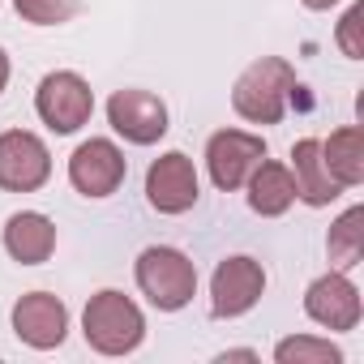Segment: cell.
<instances>
[{
    "label": "cell",
    "mask_w": 364,
    "mask_h": 364,
    "mask_svg": "<svg viewBox=\"0 0 364 364\" xmlns=\"http://www.w3.org/2000/svg\"><path fill=\"white\" fill-rule=\"evenodd\" d=\"M146 202L159 210V215H185L198 206V171H193V159L189 154H163L150 163L146 171Z\"/></svg>",
    "instance_id": "cell-6"
},
{
    "label": "cell",
    "mask_w": 364,
    "mask_h": 364,
    "mask_svg": "<svg viewBox=\"0 0 364 364\" xmlns=\"http://www.w3.org/2000/svg\"><path fill=\"white\" fill-rule=\"evenodd\" d=\"M291 90H296V69L279 56H262L257 65H249L240 73V82L232 90V107L253 124H279Z\"/></svg>",
    "instance_id": "cell-1"
},
{
    "label": "cell",
    "mask_w": 364,
    "mask_h": 364,
    "mask_svg": "<svg viewBox=\"0 0 364 364\" xmlns=\"http://www.w3.org/2000/svg\"><path fill=\"white\" fill-rule=\"evenodd\" d=\"M266 291V274H262V262L253 257H228L219 262L215 279H210V313L215 317H240L249 313Z\"/></svg>",
    "instance_id": "cell-9"
},
{
    "label": "cell",
    "mask_w": 364,
    "mask_h": 364,
    "mask_svg": "<svg viewBox=\"0 0 364 364\" xmlns=\"http://www.w3.org/2000/svg\"><path fill=\"white\" fill-rule=\"evenodd\" d=\"M291 163H296V198L300 202H309V206H330L338 193H343V185L326 171V163H321V141L317 137H304V141H296L291 146Z\"/></svg>",
    "instance_id": "cell-13"
},
{
    "label": "cell",
    "mask_w": 364,
    "mask_h": 364,
    "mask_svg": "<svg viewBox=\"0 0 364 364\" xmlns=\"http://www.w3.org/2000/svg\"><path fill=\"white\" fill-rule=\"evenodd\" d=\"M274 360L279 364H338L343 351L321 343V338H283L274 347Z\"/></svg>",
    "instance_id": "cell-18"
},
{
    "label": "cell",
    "mask_w": 364,
    "mask_h": 364,
    "mask_svg": "<svg viewBox=\"0 0 364 364\" xmlns=\"http://www.w3.org/2000/svg\"><path fill=\"white\" fill-rule=\"evenodd\" d=\"M14 330L22 343L48 351V347H60L65 343V330H69V313L56 296L48 291H31L14 304Z\"/></svg>",
    "instance_id": "cell-11"
},
{
    "label": "cell",
    "mask_w": 364,
    "mask_h": 364,
    "mask_svg": "<svg viewBox=\"0 0 364 364\" xmlns=\"http://www.w3.org/2000/svg\"><path fill=\"white\" fill-rule=\"evenodd\" d=\"M82 334L95 351L124 355L141 343L146 321H141V309L124 291H99V296H90V304L82 313Z\"/></svg>",
    "instance_id": "cell-2"
},
{
    "label": "cell",
    "mask_w": 364,
    "mask_h": 364,
    "mask_svg": "<svg viewBox=\"0 0 364 364\" xmlns=\"http://www.w3.org/2000/svg\"><path fill=\"white\" fill-rule=\"evenodd\" d=\"M35 107H39V116H43L48 129H56V133H77V129L90 120V112H95V95H90V86H86L77 73H48V77L39 82Z\"/></svg>",
    "instance_id": "cell-5"
},
{
    "label": "cell",
    "mask_w": 364,
    "mask_h": 364,
    "mask_svg": "<svg viewBox=\"0 0 364 364\" xmlns=\"http://www.w3.org/2000/svg\"><path fill=\"white\" fill-rule=\"evenodd\" d=\"M137 287L150 296L154 309L176 313V309H185V304L193 300V291H198V270H193V262L180 253V249L154 245V249H146V253L137 257Z\"/></svg>",
    "instance_id": "cell-3"
},
{
    "label": "cell",
    "mask_w": 364,
    "mask_h": 364,
    "mask_svg": "<svg viewBox=\"0 0 364 364\" xmlns=\"http://www.w3.org/2000/svg\"><path fill=\"white\" fill-rule=\"evenodd\" d=\"M321 163H326V171L338 180L343 189L360 185L364 180V133L355 124L330 133V141H321Z\"/></svg>",
    "instance_id": "cell-16"
},
{
    "label": "cell",
    "mask_w": 364,
    "mask_h": 364,
    "mask_svg": "<svg viewBox=\"0 0 364 364\" xmlns=\"http://www.w3.org/2000/svg\"><path fill=\"white\" fill-rule=\"evenodd\" d=\"M245 185H249V206H253L257 215H266V219L283 215V210L296 202V176H291L283 163L262 159L257 171L245 180Z\"/></svg>",
    "instance_id": "cell-15"
},
{
    "label": "cell",
    "mask_w": 364,
    "mask_h": 364,
    "mask_svg": "<svg viewBox=\"0 0 364 364\" xmlns=\"http://www.w3.org/2000/svg\"><path fill=\"white\" fill-rule=\"evenodd\" d=\"M14 5H18V14H22L26 22H35V26H60V22H69V18H77L82 0H14Z\"/></svg>",
    "instance_id": "cell-19"
},
{
    "label": "cell",
    "mask_w": 364,
    "mask_h": 364,
    "mask_svg": "<svg viewBox=\"0 0 364 364\" xmlns=\"http://www.w3.org/2000/svg\"><path fill=\"white\" fill-rule=\"evenodd\" d=\"M52 176V154L35 133L9 129L0 133V189L9 193H35Z\"/></svg>",
    "instance_id": "cell-4"
},
{
    "label": "cell",
    "mask_w": 364,
    "mask_h": 364,
    "mask_svg": "<svg viewBox=\"0 0 364 364\" xmlns=\"http://www.w3.org/2000/svg\"><path fill=\"white\" fill-rule=\"evenodd\" d=\"M5 249H9V257L22 262V266H39V262H48L52 249H56V228H52V219L39 215V210H22V215H14V219L5 223Z\"/></svg>",
    "instance_id": "cell-14"
},
{
    "label": "cell",
    "mask_w": 364,
    "mask_h": 364,
    "mask_svg": "<svg viewBox=\"0 0 364 364\" xmlns=\"http://www.w3.org/2000/svg\"><path fill=\"white\" fill-rule=\"evenodd\" d=\"M304 313L326 326V330H355L360 321V291L351 287L347 274H321L309 296H304Z\"/></svg>",
    "instance_id": "cell-12"
},
{
    "label": "cell",
    "mask_w": 364,
    "mask_h": 364,
    "mask_svg": "<svg viewBox=\"0 0 364 364\" xmlns=\"http://www.w3.org/2000/svg\"><path fill=\"white\" fill-rule=\"evenodd\" d=\"M355 26H360V9H351V14L343 18V26H338V43H343V52H347V56H360V43H355Z\"/></svg>",
    "instance_id": "cell-20"
},
{
    "label": "cell",
    "mask_w": 364,
    "mask_h": 364,
    "mask_svg": "<svg viewBox=\"0 0 364 364\" xmlns=\"http://www.w3.org/2000/svg\"><path fill=\"white\" fill-rule=\"evenodd\" d=\"M262 159H266V141L253 137V133H240V129H223L206 141V167H210V180L223 193L240 189L257 171Z\"/></svg>",
    "instance_id": "cell-7"
},
{
    "label": "cell",
    "mask_w": 364,
    "mask_h": 364,
    "mask_svg": "<svg viewBox=\"0 0 364 364\" xmlns=\"http://www.w3.org/2000/svg\"><path fill=\"white\" fill-rule=\"evenodd\" d=\"M107 120L133 146H150L167 133V107L150 90H116L107 99Z\"/></svg>",
    "instance_id": "cell-8"
},
{
    "label": "cell",
    "mask_w": 364,
    "mask_h": 364,
    "mask_svg": "<svg viewBox=\"0 0 364 364\" xmlns=\"http://www.w3.org/2000/svg\"><path fill=\"white\" fill-rule=\"evenodd\" d=\"M304 5H309V9H330L334 0H304Z\"/></svg>",
    "instance_id": "cell-22"
},
{
    "label": "cell",
    "mask_w": 364,
    "mask_h": 364,
    "mask_svg": "<svg viewBox=\"0 0 364 364\" xmlns=\"http://www.w3.org/2000/svg\"><path fill=\"white\" fill-rule=\"evenodd\" d=\"M69 180H73V189L86 193V198H107V193L120 189V180H124V154L107 137H90V141H82L73 150Z\"/></svg>",
    "instance_id": "cell-10"
},
{
    "label": "cell",
    "mask_w": 364,
    "mask_h": 364,
    "mask_svg": "<svg viewBox=\"0 0 364 364\" xmlns=\"http://www.w3.org/2000/svg\"><path fill=\"white\" fill-rule=\"evenodd\" d=\"M5 82H9V56L0 52V90H5Z\"/></svg>",
    "instance_id": "cell-21"
},
{
    "label": "cell",
    "mask_w": 364,
    "mask_h": 364,
    "mask_svg": "<svg viewBox=\"0 0 364 364\" xmlns=\"http://www.w3.org/2000/svg\"><path fill=\"white\" fill-rule=\"evenodd\" d=\"M364 210L360 206H351L334 228H330V240H326V249H330V262L338 266V270H351L355 262H360V253H364Z\"/></svg>",
    "instance_id": "cell-17"
}]
</instances>
